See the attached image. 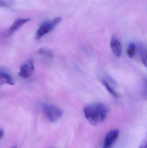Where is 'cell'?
<instances>
[{
    "instance_id": "52a82bcc",
    "label": "cell",
    "mask_w": 147,
    "mask_h": 148,
    "mask_svg": "<svg viewBox=\"0 0 147 148\" xmlns=\"http://www.w3.org/2000/svg\"><path fill=\"white\" fill-rule=\"evenodd\" d=\"M31 18H21L15 20L12 25L10 26L8 29V33L9 34H13L19 29L20 27H22L25 23L31 21Z\"/></svg>"
},
{
    "instance_id": "8992f818",
    "label": "cell",
    "mask_w": 147,
    "mask_h": 148,
    "mask_svg": "<svg viewBox=\"0 0 147 148\" xmlns=\"http://www.w3.org/2000/svg\"><path fill=\"white\" fill-rule=\"evenodd\" d=\"M110 46L113 53L117 57H120L122 53V46L120 41L114 36L110 39Z\"/></svg>"
},
{
    "instance_id": "7c38bea8",
    "label": "cell",
    "mask_w": 147,
    "mask_h": 148,
    "mask_svg": "<svg viewBox=\"0 0 147 148\" xmlns=\"http://www.w3.org/2000/svg\"><path fill=\"white\" fill-rule=\"evenodd\" d=\"M141 56L142 60V62L143 64L145 65V66L146 67L147 65V52L146 49H144V48L142 49V50H141Z\"/></svg>"
},
{
    "instance_id": "4fadbf2b",
    "label": "cell",
    "mask_w": 147,
    "mask_h": 148,
    "mask_svg": "<svg viewBox=\"0 0 147 148\" xmlns=\"http://www.w3.org/2000/svg\"><path fill=\"white\" fill-rule=\"evenodd\" d=\"M9 3L5 0H0V7H7L8 6Z\"/></svg>"
},
{
    "instance_id": "277c9868",
    "label": "cell",
    "mask_w": 147,
    "mask_h": 148,
    "mask_svg": "<svg viewBox=\"0 0 147 148\" xmlns=\"http://www.w3.org/2000/svg\"><path fill=\"white\" fill-rule=\"evenodd\" d=\"M34 69L33 61L32 59H29L21 66L19 75L22 78H28L33 73Z\"/></svg>"
},
{
    "instance_id": "30bf717a",
    "label": "cell",
    "mask_w": 147,
    "mask_h": 148,
    "mask_svg": "<svg viewBox=\"0 0 147 148\" xmlns=\"http://www.w3.org/2000/svg\"><path fill=\"white\" fill-rule=\"evenodd\" d=\"M136 47L134 42H130L129 43L128 47L127 53L128 56L130 58H133L135 56L136 53Z\"/></svg>"
},
{
    "instance_id": "e0dca14e",
    "label": "cell",
    "mask_w": 147,
    "mask_h": 148,
    "mask_svg": "<svg viewBox=\"0 0 147 148\" xmlns=\"http://www.w3.org/2000/svg\"><path fill=\"white\" fill-rule=\"evenodd\" d=\"M0 85H1V84H0Z\"/></svg>"
},
{
    "instance_id": "6da1fadb",
    "label": "cell",
    "mask_w": 147,
    "mask_h": 148,
    "mask_svg": "<svg viewBox=\"0 0 147 148\" xmlns=\"http://www.w3.org/2000/svg\"><path fill=\"white\" fill-rule=\"evenodd\" d=\"M108 109L100 102H94L85 106L83 113L87 121L92 125H97L105 121L108 116Z\"/></svg>"
},
{
    "instance_id": "9a60e30c",
    "label": "cell",
    "mask_w": 147,
    "mask_h": 148,
    "mask_svg": "<svg viewBox=\"0 0 147 148\" xmlns=\"http://www.w3.org/2000/svg\"><path fill=\"white\" fill-rule=\"evenodd\" d=\"M3 135H4V132L0 128V139H1L2 137L3 136Z\"/></svg>"
},
{
    "instance_id": "7a4b0ae2",
    "label": "cell",
    "mask_w": 147,
    "mask_h": 148,
    "mask_svg": "<svg viewBox=\"0 0 147 148\" xmlns=\"http://www.w3.org/2000/svg\"><path fill=\"white\" fill-rule=\"evenodd\" d=\"M41 107L44 115L51 122H57L63 116V111L62 110L55 105L44 103L41 104Z\"/></svg>"
},
{
    "instance_id": "8fae6325",
    "label": "cell",
    "mask_w": 147,
    "mask_h": 148,
    "mask_svg": "<svg viewBox=\"0 0 147 148\" xmlns=\"http://www.w3.org/2000/svg\"><path fill=\"white\" fill-rule=\"evenodd\" d=\"M101 82H102L103 85L105 87V88L107 90H108L112 95H113V96L115 97H118V95L117 93L114 90V89L112 88V87L109 84L106 80H104V79H102V80H101Z\"/></svg>"
},
{
    "instance_id": "5b68a950",
    "label": "cell",
    "mask_w": 147,
    "mask_h": 148,
    "mask_svg": "<svg viewBox=\"0 0 147 148\" xmlns=\"http://www.w3.org/2000/svg\"><path fill=\"white\" fill-rule=\"evenodd\" d=\"M119 135L118 130H114L108 132L104 137L103 148H111Z\"/></svg>"
},
{
    "instance_id": "5bb4252c",
    "label": "cell",
    "mask_w": 147,
    "mask_h": 148,
    "mask_svg": "<svg viewBox=\"0 0 147 148\" xmlns=\"http://www.w3.org/2000/svg\"><path fill=\"white\" fill-rule=\"evenodd\" d=\"M139 148H147V141L144 140V141L142 143V144H141Z\"/></svg>"
},
{
    "instance_id": "9c48e42d",
    "label": "cell",
    "mask_w": 147,
    "mask_h": 148,
    "mask_svg": "<svg viewBox=\"0 0 147 148\" xmlns=\"http://www.w3.org/2000/svg\"><path fill=\"white\" fill-rule=\"evenodd\" d=\"M38 53L41 56L49 59L53 58V54L50 49L46 47H42L38 50Z\"/></svg>"
},
{
    "instance_id": "3957f363",
    "label": "cell",
    "mask_w": 147,
    "mask_h": 148,
    "mask_svg": "<svg viewBox=\"0 0 147 148\" xmlns=\"http://www.w3.org/2000/svg\"><path fill=\"white\" fill-rule=\"evenodd\" d=\"M62 19L60 16H58L51 21H46L43 23L36 31L35 40H39L44 36L52 31L55 27L60 23Z\"/></svg>"
},
{
    "instance_id": "2e32d148",
    "label": "cell",
    "mask_w": 147,
    "mask_h": 148,
    "mask_svg": "<svg viewBox=\"0 0 147 148\" xmlns=\"http://www.w3.org/2000/svg\"><path fill=\"white\" fill-rule=\"evenodd\" d=\"M16 148V147H14V148Z\"/></svg>"
},
{
    "instance_id": "ba28073f",
    "label": "cell",
    "mask_w": 147,
    "mask_h": 148,
    "mask_svg": "<svg viewBox=\"0 0 147 148\" xmlns=\"http://www.w3.org/2000/svg\"><path fill=\"white\" fill-rule=\"evenodd\" d=\"M0 84L1 85L3 84H8L9 85L15 84L14 81L11 75L9 73L0 69Z\"/></svg>"
}]
</instances>
